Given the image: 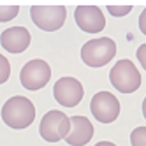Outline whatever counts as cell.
I'll use <instances>...</instances> for the list:
<instances>
[{
	"mask_svg": "<svg viewBox=\"0 0 146 146\" xmlns=\"http://www.w3.org/2000/svg\"><path fill=\"white\" fill-rule=\"evenodd\" d=\"M137 60H139V64L143 65V69L146 70V44H141L139 48H137Z\"/></svg>",
	"mask_w": 146,
	"mask_h": 146,
	"instance_id": "16",
	"label": "cell"
},
{
	"mask_svg": "<svg viewBox=\"0 0 146 146\" xmlns=\"http://www.w3.org/2000/svg\"><path fill=\"white\" fill-rule=\"evenodd\" d=\"M116 55V44L109 37L92 39L81 48V58L88 67H104Z\"/></svg>",
	"mask_w": 146,
	"mask_h": 146,
	"instance_id": "2",
	"label": "cell"
},
{
	"mask_svg": "<svg viewBox=\"0 0 146 146\" xmlns=\"http://www.w3.org/2000/svg\"><path fill=\"white\" fill-rule=\"evenodd\" d=\"M93 137V125L86 116H70V130L67 134V144L85 146Z\"/></svg>",
	"mask_w": 146,
	"mask_h": 146,
	"instance_id": "11",
	"label": "cell"
},
{
	"mask_svg": "<svg viewBox=\"0 0 146 146\" xmlns=\"http://www.w3.org/2000/svg\"><path fill=\"white\" fill-rule=\"evenodd\" d=\"M111 85L121 93H132L141 86V74L130 60H118L109 72Z\"/></svg>",
	"mask_w": 146,
	"mask_h": 146,
	"instance_id": "3",
	"label": "cell"
},
{
	"mask_svg": "<svg viewBox=\"0 0 146 146\" xmlns=\"http://www.w3.org/2000/svg\"><path fill=\"white\" fill-rule=\"evenodd\" d=\"M9 76H11V64L4 55H0V85L5 83Z\"/></svg>",
	"mask_w": 146,
	"mask_h": 146,
	"instance_id": "14",
	"label": "cell"
},
{
	"mask_svg": "<svg viewBox=\"0 0 146 146\" xmlns=\"http://www.w3.org/2000/svg\"><path fill=\"white\" fill-rule=\"evenodd\" d=\"M108 11L113 14V16H125L132 11V5H108Z\"/></svg>",
	"mask_w": 146,
	"mask_h": 146,
	"instance_id": "15",
	"label": "cell"
},
{
	"mask_svg": "<svg viewBox=\"0 0 146 146\" xmlns=\"http://www.w3.org/2000/svg\"><path fill=\"white\" fill-rule=\"evenodd\" d=\"M139 28H141V32L146 35V9L141 13V16H139Z\"/></svg>",
	"mask_w": 146,
	"mask_h": 146,
	"instance_id": "17",
	"label": "cell"
},
{
	"mask_svg": "<svg viewBox=\"0 0 146 146\" xmlns=\"http://www.w3.org/2000/svg\"><path fill=\"white\" fill-rule=\"evenodd\" d=\"M92 114L100 123H111L120 114V100L109 92H99L90 102Z\"/></svg>",
	"mask_w": 146,
	"mask_h": 146,
	"instance_id": "7",
	"label": "cell"
},
{
	"mask_svg": "<svg viewBox=\"0 0 146 146\" xmlns=\"http://www.w3.org/2000/svg\"><path fill=\"white\" fill-rule=\"evenodd\" d=\"M0 44L9 53H23L30 46V32L25 27H11L0 34Z\"/></svg>",
	"mask_w": 146,
	"mask_h": 146,
	"instance_id": "10",
	"label": "cell"
},
{
	"mask_svg": "<svg viewBox=\"0 0 146 146\" xmlns=\"http://www.w3.org/2000/svg\"><path fill=\"white\" fill-rule=\"evenodd\" d=\"M19 13L18 5H0V21H11Z\"/></svg>",
	"mask_w": 146,
	"mask_h": 146,
	"instance_id": "13",
	"label": "cell"
},
{
	"mask_svg": "<svg viewBox=\"0 0 146 146\" xmlns=\"http://www.w3.org/2000/svg\"><path fill=\"white\" fill-rule=\"evenodd\" d=\"M95 146H116V144H113V143H109V141H100V143H97Z\"/></svg>",
	"mask_w": 146,
	"mask_h": 146,
	"instance_id": "18",
	"label": "cell"
},
{
	"mask_svg": "<svg viewBox=\"0 0 146 146\" xmlns=\"http://www.w3.org/2000/svg\"><path fill=\"white\" fill-rule=\"evenodd\" d=\"M132 146H146V127H137L130 134Z\"/></svg>",
	"mask_w": 146,
	"mask_h": 146,
	"instance_id": "12",
	"label": "cell"
},
{
	"mask_svg": "<svg viewBox=\"0 0 146 146\" xmlns=\"http://www.w3.org/2000/svg\"><path fill=\"white\" fill-rule=\"evenodd\" d=\"M74 19L83 32L88 34H99L106 27V18L97 5H78L74 11Z\"/></svg>",
	"mask_w": 146,
	"mask_h": 146,
	"instance_id": "9",
	"label": "cell"
},
{
	"mask_svg": "<svg viewBox=\"0 0 146 146\" xmlns=\"http://www.w3.org/2000/svg\"><path fill=\"white\" fill-rule=\"evenodd\" d=\"M143 116L146 118V97H144V100H143Z\"/></svg>",
	"mask_w": 146,
	"mask_h": 146,
	"instance_id": "19",
	"label": "cell"
},
{
	"mask_svg": "<svg viewBox=\"0 0 146 146\" xmlns=\"http://www.w3.org/2000/svg\"><path fill=\"white\" fill-rule=\"evenodd\" d=\"M2 120L5 121L7 127L16 129V130L30 127L35 120L34 102L23 95L11 97L2 108Z\"/></svg>",
	"mask_w": 146,
	"mask_h": 146,
	"instance_id": "1",
	"label": "cell"
},
{
	"mask_svg": "<svg viewBox=\"0 0 146 146\" xmlns=\"http://www.w3.org/2000/svg\"><path fill=\"white\" fill-rule=\"evenodd\" d=\"M69 130H70V118L58 109L48 111L40 120L39 132H40V137L48 143H58L62 139H65Z\"/></svg>",
	"mask_w": 146,
	"mask_h": 146,
	"instance_id": "4",
	"label": "cell"
},
{
	"mask_svg": "<svg viewBox=\"0 0 146 146\" xmlns=\"http://www.w3.org/2000/svg\"><path fill=\"white\" fill-rule=\"evenodd\" d=\"M51 78V67L44 60H30L23 65L21 72H19V81H21L23 88L27 90H40L48 85Z\"/></svg>",
	"mask_w": 146,
	"mask_h": 146,
	"instance_id": "6",
	"label": "cell"
},
{
	"mask_svg": "<svg viewBox=\"0 0 146 146\" xmlns=\"http://www.w3.org/2000/svg\"><path fill=\"white\" fill-rule=\"evenodd\" d=\"M30 18L40 30L55 32L65 23L67 9L64 5H34L30 9Z\"/></svg>",
	"mask_w": 146,
	"mask_h": 146,
	"instance_id": "5",
	"label": "cell"
},
{
	"mask_svg": "<svg viewBox=\"0 0 146 146\" xmlns=\"http://www.w3.org/2000/svg\"><path fill=\"white\" fill-rule=\"evenodd\" d=\"M53 95L58 104L65 108H74L81 102L85 90L76 78H60L53 86Z\"/></svg>",
	"mask_w": 146,
	"mask_h": 146,
	"instance_id": "8",
	"label": "cell"
}]
</instances>
